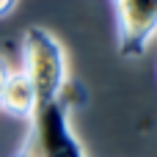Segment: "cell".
<instances>
[{
    "label": "cell",
    "instance_id": "cell-1",
    "mask_svg": "<svg viewBox=\"0 0 157 157\" xmlns=\"http://www.w3.org/2000/svg\"><path fill=\"white\" fill-rule=\"evenodd\" d=\"M22 72L28 75L39 102L58 99L63 86L69 83L63 47L47 28L30 25L25 30V36H22Z\"/></svg>",
    "mask_w": 157,
    "mask_h": 157
},
{
    "label": "cell",
    "instance_id": "cell-2",
    "mask_svg": "<svg viewBox=\"0 0 157 157\" xmlns=\"http://www.w3.org/2000/svg\"><path fill=\"white\" fill-rule=\"evenodd\" d=\"M66 108L52 99V102H39L33 110V132H30V146L39 157H86L80 141L72 132V124L66 119Z\"/></svg>",
    "mask_w": 157,
    "mask_h": 157
},
{
    "label": "cell",
    "instance_id": "cell-3",
    "mask_svg": "<svg viewBox=\"0 0 157 157\" xmlns=\"http://www.w3.org/2000/svg\"><path fill=\"white\" fill-rule=\"evenodd\" d=\"M113 8L121 58H141L157 30V0H113Z\"/></svg>",
    "mask_w": 157,
    "mask_h": 157
},
{
    "label": "cell",
    "instance_id": "cell-4",
    "mask_svg": "<svg viewBox=\"0 0 157 157\" xmlns=\"http://www.w3.org/2000/svg\"><path fill=\"white\" fill-rule=\"evenodd\" d=\"M39 99H36V91L28 80L25 72H11L3 94H0V110L8 113L11 119H25L30 121L33 119V110H36Z\"/></svg>",
    "mask_w": 157,
    "mask_h": 157
},
{
    "label": "cell",
    "instance_id": "cell-5",
    "mask_svg": "<svg viewBox=\"0 0 157 157\" xmlns=\"http://www.w3.org/2000/svg\"><path fill=\"white\" fill-rule=\"evenodd\" d=\"M8 77H11V72H8V63L0 58V94H3V88H6V83H8Z\"/></svg>",
    "mask_w": 157,
    "mask_h": 157
},
{
    "label": "cell",
    "instance_id": "cell-6",
    "mask_svg": "<svg viewBox=\"0 0 157 157\" xmlns=\"http://www.w3.org/2000/svg\"><path fill=\"white\" fill-rule=\"evenodd\" d=\"M14 6H17V0H0V19H3L6 14H11Z\"/></svg>",
    "mask_w": 157,
    "mask_h": 157
},
{
    "label": "cell",
    "instance_id": "cell-7",
    "mask_svg": "<svg viewBox=\"0 0 157 157\" xmlns=\"http://www.w3.org/2000/svg\"><path fill=\"white\" fill-rule=\"evenodd\" d=\"M17 157H39V155L33 152V146H30V144H25V149H22V152H19Z\"/></svg>",
    "mask_w": 157,
    "mask_h": 157
}]
</instances>
